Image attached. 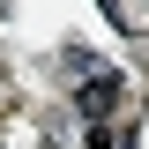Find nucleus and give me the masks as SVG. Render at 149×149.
I'll return each instance as SVG.
<instances>
[{"instance_id": "2", "label": "nucleus", "mask_w": 149, "mask_h": 149, "mask_svg": "<svg viewBox=\"0 0 149 149\" xmlns=\"http://www.w3.org/2000/svg\"><path fill=\"white\" fill-rule=\"evenodd\" d=\"M82 142H90V149H112V127H104V119H90V127H82Z\"/></svg>"}, {"instance_id": "1", "label": "nucleus", "mask_w": 149, "mask_h": 149, "mask_svg": "<svg viewBox=\"0 0 149 149\" xmlns=\"http://www.w3.org/2000/svg\"><path fill=\"white\" fill-rule=\"evenodd\" d=\"M74 104H82V119H104V112L119 104V74H97V82H82V97H74Z\"/></svg>"}]
</instances>
